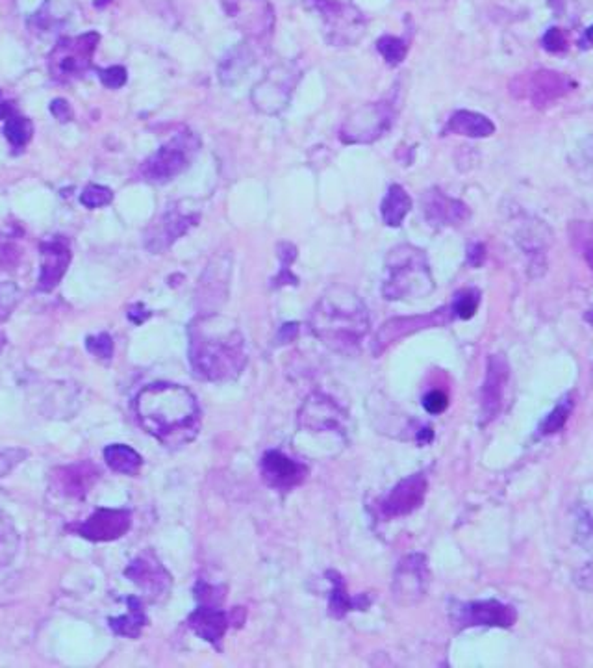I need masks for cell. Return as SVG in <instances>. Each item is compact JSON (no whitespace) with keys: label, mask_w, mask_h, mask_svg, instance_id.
I'll return each mask as SVG.
<instances>
[{"label":"cell","mask_w":593,"mask_h":668,"mask_svg":"<svg viewBox=\"0 0 593 668\" xmlns=\"http://www.w3.org/2000/svg\"><path fill=\"white\" fill-rule=\"evenodd\" d=\"M21 299V290L13 283H0V323L6 321Z\"/></svg>","instance_id":"obj_34"},{"label":"cell","mask_w":593,"mask_h":668,"mask_svg":"<svg viewBox=\"0 0 593 668\" xmlns=\"http://www.w3.org/2000/svg\"><path fill=\"white\" fill-rule=\"evenodd\" d=\"M3 344H4V340H3V339H0V348H3Z\"/></svg>","instance_id":"obj_49"},{"label":"cell","mask_w":593,"mask_h":668,"mask_svg":"<svg viewBox=\"0 0 593 668\" xmlns=\"http://www.w3.org/2000/svg\"><path fill=\"white\" fill-rule=\"evenodd\" d=\"M341 409L328 398L311 396L299 412V425L310 431L341 429Z\"/></svg>","instance_id":"obj_19"},{"label":"cell","mask_w":593,"mask_h":668,"mask_svg":"<svg viewBox=\"0 0 593 668\" xmlns=\"http://www.w3.org/2000/svg\"><path fill=\"white\" fill-rule=\"evenodd\" d=\"M50 113H52L58 121H61V123H66V121H71L73 115H75L71 104H69L66 99H54V101L50 103Z\"/></svg>","instance_id":"obj_40"},{"label":"cell","mask_w":593,"mask_h":668,"mask_svg":"<svg viewBox=\"0 0 593 668\" xmlns=\"http://www.w3.org/2000/svg\"><path fill=\"white\" fill-rule=\"evenodd\" d=\"M199 216L192 214H182L178 210H169L167 214L160 220V223L154 227L152 234L147 238V248L152 253H162L167 248H171L175 241L184 236L197 223Z\"/></svg>","instance_id":"obj_20"},{"label":"cell","mask_w":593,"mask_h":668,"mask_svg":"<svg viewBox=\"0 0 593 668\" xmlns=\"http://www.w3.org/2000/svg\"><path fill=\"white\" fill-rule=\"evenodd\" d=\"M136 414L143 429L164 446L190 444L201 428V409L185 386L156 383L136 398Z\"/></svg>","instance_id":"obj_1"},{"label":"cell","mask_w":593,"mask_h":668,"mask_svg":"<svg viewBox=\"0 0 593 668\" xmlns=\"http://www.w3.org/2000/svg\"><path fill=\"white\" fill-rule=\"evenodd\" d=\"M427 487L428 484L423 474L402 479L382 501V514L388 516V519H397V516H407L414 512L425 501Z\"/></svg>","instance_id":"obj_15"},{"label":"cell","mask_w":593,"mask_h":668,"mask_svg":"<svg viewBox=\"0 0 593 668\" xmlns=\"http://www.w3.org/2000/svg\"><path fill=\"white\" fill-rule=\"evenodd\" d=\"M85 348L91 355H95L103 360H110L113 357V340L108 332H101L97 337H89L85 340Z\"/></svg>","instance_id":"obj_35"},{"label":"cell","mask_w":593,"mask_h":668,"mask_svg":"<svg viewBox=\"0 0 593 668\" xmlns=\"http://www.w3.org/2000/svg\"><path fill=\"white\" fill-rule=\"evenodd\" d=\"M71 249L66 239L50 238L41 244V269H40V292H52L71 264Z\"/></svg>","instance_id":"obj_14"},{"label":"cell","mask_w":593,"mask_h":668,"mask_svg":"<svg viewBox=\"0 0 593 668\" xmlns=\"http://www.w3.org/2000/svg\"><path fill=\"white\" fill-rule=\"evenodd\" d=\"M190 627L201 636V639L211 643L215 648H220V643L227 633L229 617L225 611L213 607V601H201V605L187 618Z\"/></svg>","instance_id":"obj_21"},{"label":"cell","mask_w":593,"mask_h":668,"mask_svg":"<svg viewBox=\"0 0 593 668\" xmlns=\"http://www.w3.org/2000/svg\"><path fill=\"white\" fill-rule=\"evenodd\" d=\"M187 334L190 364L199 379L230 381L243 372L247 351L238 323L220 314L199 316L190 323Z\"/></svg>","instance_id":"obj_2"},{"label":"cell","mask_w":593,"mask_h":668,"mask_svg":"<svg viewBox=\"0 0 593 668\" xmlns=\"http://www.w3.org/2000/svg\"><path fill=\"white\" fill-rule=\"evenodd\" d=\"M434 288L427 255L414 246H397L386 258L382 295L388 301L421 299Z\"/></svg>","instance_id":"obj_4"},{"label":"cell","mask_w":593,"mask_h":668,"mask_svg":"<svg viewBox=\"0 0 593 668\" xmlns=\"http://www.w3.org/2000/svg\"><path fill=\"white\" fill-rule=\"evenodd\" d=\"M481 305V292L475 288H465L454 295L453 301V314L460 320H472Z\"/></svg>","instance_id":"obj_31"},{"label":"cell","mask_w":593,"mask_h":668,"mask_svg":"<svg viewBox=\"0 0 593 668\" xmlns=\"http://www.w3.org/2000/svg\"><path fill=\"white\" fill-rule=\"evenodd\" d=\"M586 262H588V266H589L591 271H593V248L586 251Z\"/></svg>","instance_id":"obj_46"},{"label":"cell","mask_w":593,"mask_h":668,"mask_svg":"<svg viewBox=\"0 0 593 668\" xmlns=\"http://www.w3.org/2000/svg\"><path fill=\"white\" fill-rule=\"evenodd\" d=\"M444 134H458L465 138H490L495 134V125L490 117L479 112L458 110L449 117Z\"/></svg>","instance_id":"obj_22"},{"label":"cell","mask_w":593,"mask_h":668,"mask_svg":"<svg viewBox=\"0 0 593 668\" xmlns=\"http://www.w3.org/2000/svg\"><path fill=\"white\" fill-rule=\"evenodd\" d=\"M377 49L390 66L402 64V59L407 58V52H409V45L404 43V40L395 38V36H382L377 41Z\"/></svg>","instance_id":"obj_32"},{"label":"cell","mask_w":593,"mask_h":668,"mask_svg":"<svg viewBox=\"0 0 593 668\" xmlns=\"http://www.w3.org/2000/svg\"><path fill=\"white\" fill-rule=\"evenodd\" d=\"M432 438H434V433H432L430 428H425V429L419 433V442H421V444H428Z\"/></svg>","instance_id":"obj_45"},{"label":"cell","mask_w":593,"mask_h":668,"mask_svg":"<svg viewBox=\"0 0 593 668\" xmlns=\"http://www.w3.org/2000/svg\"><path fill=\"white\" fill-rule=\"evenodd\" d=\"M306 466L292 461L280 451H267L262 459V475L273 489L288 491L301 484L306 477Z\"/></svg>","instance_id":"obj_17"},{"label":"cell","mask_w":593,"mask_h":668,"mask_svg":"<svg viewBox=\"0 0 593 668\" xmlns=\"http://www.w3.org/2000/svg\"><path fill=\"white\" fill-rule=\"evenodd\" d=\"M112 201H113V192L106 186H101V185L87 186L80 195V203L85 208H91V210L101 208V206H108Z\"/></svg>","instance_id":"obj_33"},{"label":"cell","mask_w":593,"mask_h":668,"mask_svg":"<svg viewBox=\"0 0 593 668\" xmlns=\"http://www.w3.org/2000/svg\"><path fill=\"white\" fill-rule=\"evenodd\" d=\"M26 457V451L10 447V449H0V477L8 475L22 459Z\"/></svg>","instance_id":"obj_38"},{"label":"cell","mask_w":593,"mask_h":668,"mask_svg":"<svg viewBox=\"0 0 593 668\" xmlns=\"http://www.w3.org/2000/svg\"><path fill=\"white\" fill-rule=\"evenodd\" d=\"M580 49H593V24L584 30V34L579 40Z\"/></svg>","instance_id":"obj_43"},{"label":"cell","mask_w":593,"mask_h":668,"mask_svg":"<svg viewBox=\"0 0 593 668\" xmlns=\"http://www.w3.org/2000/svg\"><path fill=\"white\" fill-rule=\"evenodd\" d=\"M132 512L127 509H99L76 528V533L91 542H110L127 535Z\"/></svg>","instance_id":"obj_11"},{"label":"cell","mask_w":593,"mask_h":668,"mask_svg":"<svg viewBox=\"0 0 593 668\" xmlns=\"http://www.w3.org/2000/svg\"><path fill=\"white\" fill-rule=\"evenodd\" d=\"M391 117L393 113L388 104H367L346 121L339 131V140L346 143H371L390 129Z\"/></svg>","instance_id":"obj_8"},{"label":"cell","mask_w":593,"mask_h":668,"mask_svg":"<svg viewBox=\"0 0 593 668\" xmlns=\"http://www.w3.org/2000/svg\"><path fill=\"white\" fill-rule=\"evenodd\" d=\"M124 575L145 591L150 598H162L171 589V575L152 554L139 555L124 570Z\"/></svg>","instance_id":"obj_13"},{"label":"cell","mask_w":593,"mask_h":668,"mask_svg":"<svg viewBox=\"0 0 593 668\" xmlns=\"http://www.w3.org/2000/svg\"><path fill=\"white\" fill-rule=\"evenodd\" d=\"M32 134H34V125L28 117L15 115V113H10L6 117L4 136L13 147H24L30 140H32Z\"/></svg>","instance_id":"obj_28"},{"label":"cell","mask_w":593,"mask_h":668,"mask_svg":"<svg viewBox=\"0 0 593 668\" xmlns=\"http://www.w3.org/2000/svg\"><path fill=\"white\" fill-rule=\"evenodd\" d=\"M588 153H589V157L593 158V140L589 141V147H588Z\"/></svg>","instance_id":"obj_48"},{"label":"cell","mask_w":593,"mask_h":668,"mask_svg":"<svg viewBox=\"0 0 593 668\" xmlns=\"http://www.w3.org/2000/svg\"><path fill=\"white\" fill-rule=\"evenodd\" d=\"M310 329L334 351L356 349L369 330V312L349 288L332 286L310 314Z\"/></svg>","instance_id":"obj_3"},{"label":"cell","mask_w":593,"mask_h":668,"mask_svg":"<svg viewBox=\"0 0 593 668\" xmlns=\"http://www.w3.org/2000/svg\"><path fill=\"white\" fill-rule=\"evenodd\" d=\"M104 461L113 472L124 474V475H136L143 465L141 455L130 446H124V444L108 446L104 449Z\"/></svg>","instance_id":"obj_25"},{"label":"cell","mask_w":593,"mask_h":668,"mask_svg":"<svg viewBox=\"0 0 593 668\" xmlns=\"http://www.w3.org/2000/svg\"><path fill=\"white\" fill-rule=\"evenodd\" d=\"M199 138L193 132L175 136L143 164L141 173L150 182H167L180 175L199 153Z\"/></svg>","instance_id":"obj_6"},{"label":"cell","mask_w":593,"mask_h":668,"mask_svg":"<svg viewBox=\"0 0 593 668\" xmlns=\"http://www.w3.org/2000/svg\"><path fill=\"white\" fill-rule=\"evenodd\" d=\"M410 210H412V199L407 194V190L399 185H391L382 201V208H381L382 221L388 227H400Z\"/></svg>","instance_id":"obj_23"},{"label":"cell","mask_w":593,"mask_h":668,"mask_svg":"<svg viewBox=\"0 0 593 668\" xmlns=\"http://www.w3.org/2000/svg\"><path fill=\"white\" fill-rule=\"evenodd\" d=\"M99 78H101V82L106 87L119 89V87H122L124 84H127L129 73H127V69H124L122 66H112L108 69H101L99 71Z\"/></svg>","instance_id":"obj_37"},{"label":"cell","mask_w":593,"mask_h":668,"mask_svg":"<svg viewBox=\"0 0 593 668\" xmlns=\"http://www.w3.org/2000/svg\"><path fill=\"white\" fill-rule=\"evenodd\" d=\"M99 40L97 32L59 40L49 56L50 77L58 82H69L82 77L91 68Z\"/></svg>","instance_id":"obj_5"},{"label":"cell","mask_w":593,"mask_h":668,"mask_svg":"<svg viewBox=\"0 0 593 668\" xmlns=\"http://www.w3.org/2000/svg\"><path fill=\"white\" fill-rule=\"evenodd\" d=\"M453 620L460 627L490 626V627H512L517 620V613L512 605L497 600L460 603L453 609Z\"/></svg>","instance_id":"obj_9"},{"label":"cell","mask_w":593,"mask_h":668,"mask_svg":"<svg viewBox=\"0 0 593 668\" xmlns=\"http://www.w3.org/2000/svg\"><path fill=\"white\" fill-rule=\"evenodd\" d=\"M542 47L551 54H560L568 49V40L560 28H549L542 38Z\"/></svg>","instance_id":"obj_36"},{"label":"cell","mask_w":593,"mask_h":668,"mask_svg":"<svg viewBox=\"0 0 593 668\" xmlns=\"http://www.w3.org/2000/svg\"><path fill=\"white\" fill-rule=\"evenodd\" d=\"M328 575L332 578V583H334V589H332V596H330V613L337 618L346 617L349 611H353L355 607H360L358 605V600L355 598H349L347 596V591H346V585H343L339 573L336 572H328Z\"/></svg>","instance_id":"obj_29"},{"label":"cell","mask_w":593,"mask_h":668,"mask_svg":"<svg viewBox=\"0 0 593 668\" xmlns=\"http://www.w3.org/2000/svg\"><path fill=\"white\" fill-rule=\"evenodd\" d=\"M571 411H573V400H571V396H566L564 400H560V403L540 423V435H544V437L545 435H554V433L564 429V425L568 423Z\"/></svg>","instance_id":"obj_30"},{"label":"cell","mask_w":593,"mask_h":668,"mask_svg":"<svg viewBox=\"0 0 593 668\" xmlns=\"http://www.w3.org/2000/svg\"><path fill=\"white\" fill-rule=\"evenodd\" d=\"M484 246L482 244H475L470 248V251H467V262H470L472 266L479 267L482 262H484Z\"/></svg>","instance_id":"obj_41"},{"label":"cell","mask_w":593,"mask_h":668,"mask_svg":"<svg viewBox=\"0 0 593 668\" xmlns=\"http://www.w3.org/2000/svg\"><path fill=\"white\" fill-rule=\"evenodd\" d=\"M297 334H299V327L295 323H288V325H284L283 329H280L278 337L283 339V344H288V342H292L297 337Z\"/></svg>","instance_id":"obj_42"},{"label":"cell","mask_w":593,"mask_h":668,"mask_svg":"<svg viewBox=\"0 0 593 668\" xmlns=\"http://www.w3.org/2000/svg\"><path fill=\"white\" fill-rule=\"evenodd\" d=\"M61 472H64V475H59L61 491H66V494L69 496H78V498H82L87 492L93 481H95V477L99 475V472L93 470L89 465L69 466Z\"/></svg>","instance_id":"obj_26"},{"label":"cell","mask_w":593,"mask_h":668,"mask_svg":"<svg viewBox=\"0 0 593 668\" xmlns=\"http://www.w3.org/2000/svg\"><path fill=\"white\" fill-rule=\"evenodd\" d=\"M549 6H551L556 14H562V12H564L566 0H549Z\"/></svg>","instance_id":"obj_44"},{"label":"cell","mask_w":593,"mask_h":668,"mask_svg":"<svg viewBox=\"0 0 593 668\" xmlns=\"http://www.w3.org/2000/svg\"><path fill=\"white\" fill-rule=\"evenodd\" d=\"M573 86L575 82L562 73L542 69L516 78L510 91L517 99H526L536 108H545L566 97L573 91Z\"/></svg>","instance_id":"obj_7"},{"label":"cell","mask_w":593,"mask_h":668,"mask_svg":"<svg viewBox=\"0 0 593 668\" xmlns=\"http://www.w3.org/2000/svg\"><path fill=\"white\" fill-rule=\"evenodd\" d=\"M108 3H110V0H95V6H97V8H103V6L108 5Z\"/></svg>","instance_id":"obj_47"},{"label":"cell","mask_w":593,"mask_h":668,"mask_svg":"<svg viewBox=\"0 0 593 668\" xmlns=\"http://www.w3.org/2000/svg\"><path fill=\"white\" fill-rule=\"evenodd\" d=\"M19 548V535L8 514L0 510V566L12 563Z\"/></svg>","instance_id":"obj_27"},{"label":"cell","mask_w":593,"mask_h":668,"mask_svg":"<svg viewBox=\"0 0 593 668\" xmlns=\"http://www.w3.org/2000/svg\"><path fill=\"white\" fill-rule=\"evenodd\" d=\"M423 212L428 223L440 227L460 225L470 218V208L462 201L442 194L440 190H428L423 195Z\"/></svg>","instance_id":"obj_18"},{"label":"cell","mask_w":593,"mask_h":668,"mask_svg":"<svg viewBox=\"0 0 593 668\" xmlns=\"http://www.w3.org/2000/svg\"><path fill=\"white\" fill-rule=\"evenodd\" d=\"M508 379H510V366H508L507 358L503 355H491L488 358V372H486V381L482 386V398H481L482 423L491 421L499 412H501Z\"/></svg>","instance_id":"obj_12"},{"label":"cell","mask_w":593,"mask_h":668,"mask_svg":"<svg viewBox=\"0 0 593 668\" xmlns=\"http://www.w3.org/2000/svg\"><path fill=\"white\" fill-rule=\"evenodd\" d=\"M428 582L427 561L423 555H410L404 559L393 582V592L399 601H418L423 598Z\"/></svg>","instance_id":"obj_16"},{"label":"cell","mask_w":593,"mask_h":668,"mask_svg":"<svg viewBox=\"0 0 593 668\" xmlns=\"http://www.w3.org/2000/svg\"><path fill=\"white\" fill-rule=\"evenodd\" d=\"M314 8L325 19L334 43H351L362 36L364 17L355 6L339 0H314Z\"/></svg>","instance_id":"obj_10"},{"label":"cell","mask_w":593,"mask_h":668,"mask_svg":"<svg viewBox=\"0 0 593 668\" xmlns=\"http://www.w3.org/2000/svg\"><path fill=\"white\" fill-rule=\"evenodd\" d=\"M127 605H129V615L110 618L108 622H110V627L115 635L127 636V639H138L141 629L147 624V615L143 611V603H141L139 598L130 596V598H127Z\"/></svg>","instance_id":"obj_24"},{"label":"cell","mask_w":593,"mask_h":668,"mask_svg":"<svg viewBox=\"0 0 593 668\" xmlns=\"http://www.w3.org/2000/svg\"><path fill=\"white\" fill-rule=\"evenodd\" d=\"M423 407L428 414H442L449 407L447 393L442 390H432L423 398Z\"/></svg>","instance_id":"obj_39"}]
</instances>
